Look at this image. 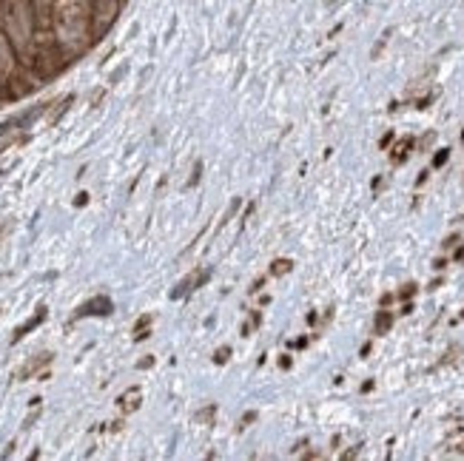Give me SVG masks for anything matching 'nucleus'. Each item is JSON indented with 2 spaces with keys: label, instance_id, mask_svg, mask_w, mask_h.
<instances>
[{
  "label": "nucleus",
  "instance_id": "nucleus-20",
  "mask_svg": "<svg viewBox=\"0 0 464 461\" xmlns=\"http://www.w3.org/2000/svg\"><path fill=\"white\" fill-rule=\"evenodd\" d=\"M391 143H393V131H388V134H384V137H382V143H379V145H382V148H388Z\"/></svg>",
  "mask_w": 464,
  "mask_h": 461
},
{
  "label": "nucleus",
  "instance_id": "nucleus-5",
  "mask_svg": "<svg viewBox=\"0 0 464 461\" xmlns=\"http://www.w3.org/2000/svg\"><path fill=\"white\" fill-rule=\"evenodd\" d=\"M17 71V49L12 43V37L0 29V80H9V77Z\"/></svg>",
  "mask_w": 464,
  "mask_h": 461
},
{
  "label": "nucleus",
  "instance_id": "nucleus-23",
  "mask_svg": "<svg viewBox=\"0 0 464 461\" xmlns=\"http://www.w3.org/2000/svg\"><path fill=\"white\" fill-rule=\"evenodd\" d=\"M459 242V237H448V239H444V248H453Z\"/></svg>",
  "mask_w": 464,
  "mask_h": 461
},
{
  "label": "nucleus",
  "instance_id": "nucleus-17",
  "mask_svg": "<svg viewBox=\"0 0 464 461\" xmlns=\"http://www.w3.org/2000/svg\"><path fill=\"white\" fill-rule=\"evenodd\" d=\"M214 413H217V407L211 405V407H205L202 413H197V421H211V418H214Z\"/></svg>",
  "mask_w": 464,
  "mask_h": 461
},
{
  "label": "nucleus",
  "instance_id": "nucleus-25",
  "mask_svg": "<svg viewBox=\"0 0 464 461\" xmlns=\"http://www.w3.org/2000/svg\"><path fill=\"white\" fill-rule=\"evenodd\" d=\"M89 202V194H77V205H86Z\"/></svg>",
  "mask_w": 464,
  "mask_h": 461
},
{
  "label": "nucleus",
  "instance_id": "nucleus-4",
  "mask_svg": "<svg viewBox=\"0 0 464 461\" xmlns=\"http://www.w3.org/2000/svg\"><path fill=\"white\" fill-rule=\"evenodd\" d=\"M32 17H34V32L37 34H49L54 29L57 0H32Z\"/></svg>",
  "mask_w": 464,
  "mask_h": 461
},
{
  "label": "nucleus",
  "instance_id": "nucleus-7",
  "mask_svg": "<svg viewBox=\"0 0 464 461\" xmlns=\"http://www.w3.org/2000/svg\"><path fill=\"white\" fill-rule=\"evenodd\" d=\"M114 311V302L108 296H91L89 302H83L80 307H77V316H108Z\"/></svg>",
  "mask_w": 464,
  "mask_h": 461
},
{
  "label": "nucleus",
  "instance_id": "nucleus-10",
  "mask_svg": "<svg viewBox=\"0 0 464 461\" xmlns=\"http://www.w3.org/2000/svg\"><path fill=\"white\" fill-rule=\"evenodd\" d=\"M410 151H413V137H404V140L396 143V148H393V154H391V160L399 165V163H404V160L410 157Z\"/></svg>",
  "mask_w": 464,
  "mask_h": 461
},
{
  "label": "nucleus",
  "instance_id": "nucleus-8",
  "mask_svg": "<svg viewBox=\"0 0 464 461\" xmlns=\"http://www.w3.org/2000/svg\"><path fill=\"white\" fill-rule=\"evenodd\" d=\"M43 319H46V307L40 305V307H37V314H34V316H32L29 322H23V324H21V328H17V331H14L12 342H21V339H23L26 333H32V331L37 328V324H43Z\"/></svg>",
  "mask_w": 464,
  "mask_h": 461
},
{
  "label": "nucleus",
  "instance_id": "nucleus-12",
  "mask_svg": "<svg viewBox=\"0 0 464 461\" xmlns=\"http://www.w3.org/2000/svg\"><path fill=\"white\" fill-rule=\"evenodd\" d=\"M49 359H51V353H40V356H37V359H32L29 364H23V370L21 373H17V376H21V379H29L34 370H40L43 368V364H49Z\"/></svg>",
  "mask_w": 464,
  "mask_h": 461
},
{
  "label": "nucleus",
  "instance_id": "nucleus-1",
  "mask_svg": "<svg viewBox=\"0 0 464 461\" xmlns=\"http://www.w3.org/2000/svg\"><path fill=\"white\" fill-rule=\"evenodd\" d=\"M3 17H6V34L12 37V43L17 54L26 51L32 37H34V17H32V0H6L3 3Z\"/></svg>",
  "mask_w": 464,
  "mask_h": 461
},
{
  "label": "nucleus",
  "instance_id": "nucleus-9",
  "mask_svg": "<svg viewBox=\"0 0 464 461\" xmlns=\"http://www.w3.org/2000/svg\"><path fill=\"white\" fill-rule=\"evenodd\" d=\"M140 399H143V390H140V388H131L128 393L120 396V407H123L126 413H134V410L140 407Z\"/></svg>",
  "mask_w": 464,
  "mask_h": 461
},
{
  "label": "nucleus",
  "instance_id": "nucleus-19",
  "mask_svg": "<svg viewBox=\"0 0 464 461\" xmlns=\"http://www.w3.org/2000/svg\"><path fill=\"white\" fill-rule=\"evenodd\" d=\"M200 171H202V163H197V165H194V177H191V182H188V185H194V182H200Z\"/></svg>",
  "mask_w": 464,
  "mask_h": 461
},
{
  "label": "nucleus",
  "instance_id": "nucleus-2",
  "mask_svg": "<svg viewBox=\"0 0 464 461\" xmlns=\"http://www.w3.org/2000/svg\"><path fill=\"white\" fill-rule=\"evenodd\" d=\"M123 0H89V40L100 43L117 23Z\"/></svg>",
  "mask_w": 464,
  "mask_h": 461
},
{
  "label": "nucleus",
  "instance_id": "nucleus-22",
  "mask_svg": "<svg viewBox=\"0 0 464 461\" xmlns=\"http://www.w3.org/2000/svg\"><path fill=\"white\" fill-rule=\"evenodd\" d=\"M151 364H154V356H148V359H143V362L137 364V368H151Z\"/></svg>",
  "mask_w": 464,
  "mask_h": 461
},
{
  "label": "nucleus",
  "instance_id": "nucleus-3",
  "mask_svg": "<svg viewBox=\"0 0 464 461\" xmlns=\"http://www.w3.org/2000/svg\"><path fill=\"white\" fill-rule=\"evenodd\" d=\"M66 51L60 43H43L40 49L34 51V60H32V69L37 77H54L66 69Z\"/></svg>",
  "mask_w": 464,
  "mask_h": 461
},
{
  "label": "nucleus",
  "instance_id": "nucleus-27",
  "mask_svg": "<svg viewBox=\"0 0 464 461\" xmlns=\"http://www.w3.org/2000/svg\"><path fill=\"white\" fill-rule=\"evenodd\" d=\"M0 174H3V171H0Z\"/></svg>",
  "mask_w": 464,
  "mask_h": 461
},
{
  "label": "nucleus",
  "instance_id": "nucleus-24",
  "mask_svg": "<svg viewBox=\"0 0 464 461\" xmlns=\"http://www.w3.org/2000/svg\"><path fill=\"white\" fill-rule=\"evenodd\" d=\"M391 302H393V296H391V294H384V296H382V307H388Z\"/></svg>",
  "mask_w": 464,
  "mask_h": 461
},
{
  "label": "nucleus",
  "instance_id": "nucleus-13",
  "mask_svg": "<svg viewBox=\"0 0 464 461\" xmlns=\"http://www.w3.org/2000/svg\"><path fill=\"white\" fill-rule=\"evenodd\" d=\"M291 268H294V262H291V259H277L274 265H270V274H274V276H282V274L291 271Z\"/></svg>",
  "mask_w": 464,
  "mask_h": 461
},
{
  "label": "nucleus",
  "instance_id": "nucleus-15",
  "mask_svg": "<svg viewBox=\"0 0 464 461\" xmlns=\"http://www.w3.org/2000/svg\"><path fill=\"white\" fill-rule=\"evenodd\" d=\"M448 160H450V148H439V151L433 154V168H441Z\"/></svg>",
  "mask_w": 464,
  "mask_h": 461
},
{
  "label": "nucleus",
  "instance_id": "nucleus-14",
  "mask_svg": "<svg viewBox=\"0 0 464 461\" xmlns=\"http://www.w3.org/2000/svg\"><path fill=\"white\" fill-rule=\"evenodd\" d=\"M148 324H151V316H143V319L137 322V328H134V339L143 342V339L148 336Z\"/></svg>",
  "mask_w": 464,
  "mask_h": 461
},
{
  "label": "nucleus",
  "instance_id": "nucleus-16",
  "mask_svg": "<svg viewBox=\"0 0 464 461\" xmlns=\"http://www.w3.org/2000/svg\"><path fill=\"white\" fill-rule=\"evenodd\" d=\"M416 291H419V285H413V282H410V285H404L402 291H399V299L408 302V299H413V296H416Z\"/></svg>",
  "mask_w": 464,
  "mask_h": 461
},
{
  "label": "nucleus",
  "instance_id": "nucleus-21",
  "mask_svg": "<svg viewBox=\"0 0 464 461\" xmlns=\"http://www.w3.org/2000/svg\"><path fill=\"white\" fill-rule=\"evenodd\" d=\"M359 447H362V445H359ZM359 447H353V450H347V453H345L342 458H356V456H359Z\"/></svg>",
  "mask_w": 464,
  "mask_h": 461
},
{
  "label": "nucleus",
  "instance_id": "nucleus-26",
  "mask_svg": "<svg viewBox=\"0 0 464 461\" xmlns=\"http://www.w3.org/2000/svg\"><path fill=\"white\" fill-rule=\"evenodd\" d=\"M456 262H464V248H459V251H456V257H453Z\"/></svg>",
  "mask_w": 464,
  "mask_h": 461
},
{
  "label": "nucleus",
  "instance_id": "nucleus-18",
  "mask_svg": "<svg viewBox=\"0 0 464 461\" xmlns=\"http://www.w3.org/2000/svg\"><path fill=\"white\" fill-rule=\"evenodd\" d=\"M228 356H231V351H228V348H220V351H217V356H214V362H217V364H225V362H228Z\"/></svg>",
  "mask_w": 464,
  "mask_h": 461
},
{
  "label": "nucleus",
  "instance_id": "nucleus-11",
  "mask_svg": "<svg viewBox=\"0 0 464 461\" xmlns=\"http://www.w3.org/2000/svg\"><path fill=\"white\" fill-rule=\"evenodd\" d=\"M391 328H393V314H391V311H379L376 319H373V331H376V336H384Z\"/></svg>",
  "mask_w": 464,
  "mask_h": 461
},
{
  "label": "nucleus",
  "instance_id": "nucleus-6",
  "mask_svg": "<svg viewBox=\"0 0 464 461\" xmlns=\"http://www.w3.org/2000/svg\"><path fill=\"white\" fill-rule=\"evenodd\" d=\"M211 279V271H208V268H202V271H191L177 287H174V291H171V299H183V296H188L191 291H197V287H202L205 282Z\"/></svg>",
  "mask_w": 464,
  "mask_h": 461
}]
</instances>
